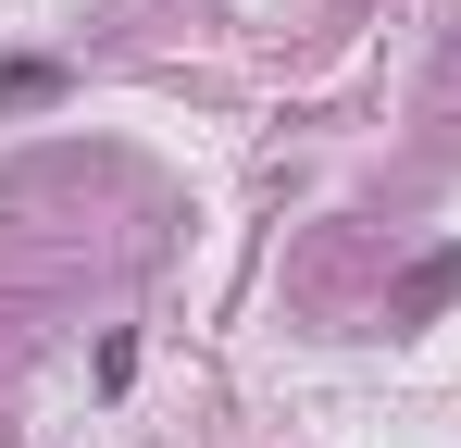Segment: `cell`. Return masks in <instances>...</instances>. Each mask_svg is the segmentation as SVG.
Instances as JSON below:
<instances>
[{
  "label": "cell",
  "mask_w": 461,
  "mask_h": 448,
  "mask_svg": "<svg viewBox=\"0 0 461 448\" xmlns=\"http://www.w3.org/2000/svg\"><path fill=\"white\" fill-rule=\"evenodd\" d=\"M461 287V249H437V262H424V274H411V287H399V324H424V311H437V299Z\"/></svg>",
  "instance_id": "6da1fadb"
},
{
  "label": "cell",
  "mask_w": 461,
  "mask_h": 448,
  "mask_svg": "<svg viewBox=\"0 0 461 448\" xmlns=\"http://www.w3.org/2000/svg\"><path fill=\"white\" fill-rule=\"evenodd\" d=\"M25 100H63V63H0V112H25Z\"/></svg>",
  "instance_id": "7a4b0ae2"
}]
</instances>
